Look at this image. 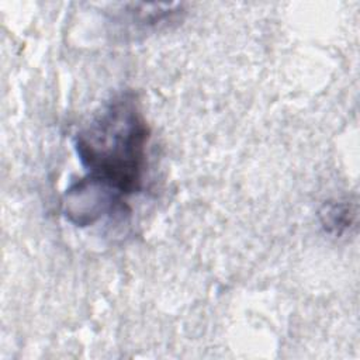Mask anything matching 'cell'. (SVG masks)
Segmentation results:
<instances>
[{"mask_svg":"<svg viewBox=\"0 0 360 360\" xmlns=\"http://www.w3.org/2000/svg\"><path fill=\"white\" fill-rule=\"evenodd\" d=\"M62 211L69 222L76 226L94 225L105 217L129 212L125 197L105 184L84 176L73 181L62 198Z\"/></svg>","mask_w":360,"mask_h":360,"instance_id":"2","label":"cell"},{"mask_svg":"<svg viewBox=\"0 0 360 360\" xmlns=\"http://www.w3.org/2000/svg\"><path fill=\"white\" fill-rule=\"evenodd\" d=\"M319 217L325 231L340 235L352 225L354 219V210L349 202H326L321 210Z\"/></svg>","mask_w":360,"mask_h":360,"instance_id":"3","label":"cell"},{"mask_svg":"<svg viewBox=\"0 0 360 360\" xmlns=\"http://www.w3.org/2000/svg\"><path fill=\"white\" fill-rule=\"evenodd\" d=\"M149 127L129 91L112 97L75 136V150L86 176L122 197L142 188Z\"/></svg>","mask_w":360,"mask_h":360,"instance_id":"1","label":"cell"}]
</instances>
